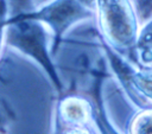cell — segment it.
<instances>
[{
  "label": "cell",
  "mask_w": 152,
  "mask_h": 134,
  "mask_svg": "<svg viewBox=\"0 0 152 134\" xmlns=\"http://www.w3.org/2000/svg\"><path fill=\"white\" fill-rule=\"evenodd\" d=\"M5 43L38 64L53 88L62 92L63 83L51 53V34L42 23L10 14L6 21Z\"/></svg>",
  "instance_id": "obj_1"
},
{
  "label": "cell",
  "mask_w": 152,
  "mask_h": 134,
  "mask_svg": "<svg viewBox=\"0 0 152 134\" xmlns=\"http://www.w3.org/2000/svg\"><path fill=\"white\" fill-rule=\"evenodd\" d=\"M95 17L101 38L121 56H131L139 32L132 0H95Z\"/></svg>",
  "instance_id": "obj_2"
},
{
  "label": "cell",
  "mask_w": 152,
  "mask_h": 134,
  "mask_svg": "<svg viewBox=\"0 0 152 134\" xmlns=\"http://www.w3.org/2000/svg\"><path fill=\"white\" fill-rule=\"evenodd\" d=\"M42 23L51 34V53L55 56L63 42L64 36L75 25L95 17L94 11L86 7L78 0H50L37 8L15 13Z\"/></svg>",
  "instance_id": "obj_3"
},
{
  "label": "cell",
  "mask_w": 152,
  "mask_h": 134,
  "mask_svg": "<svg viewBox=\"0 0 152 134\" xmlns=\"http://www.w3.org/2000/svg\"><path fill=\"white\" fill-rule=\"evenodd\" d=\"M103 49L112 70L137 108L152 104V66L129 63L108 45L103 44Z\"/></svg>",
  "instance_id": "obj_4"
},
{
  "label": "cell",
  "mask_w": 152,
  "mask_h": 134,
  "mask_svg": "<svg viewBox=\"0 0 152 134\" xmlns=\"http://www.w3.org/2000/svg\"><path fill=\"white\" fill-rule=\"evenodd\" d=\"M93 101L77 94H68L57 103L59 126H91Z\"/></svg>",
  "instance_id": "obj_5"
},
{
  "label": "cell",
  "mask_w": 152,
  "mask_h": 134,
  "mask_svg": "<svg viewBox=\"0 0 152 134\" xmlns=\"http://www.w3.org/2000/svg\"><path fill=\"white\" fill-rule=\"evenodd\" d=\"M91 101H93V119L91 126L96 134H122L118 127L112 122L106 104L102 96V84L101 81H96L91 90Z\"/></svg>",
  "instance_id": "obj_6"
},
{
  "label": "cell",
  "mask_w": 152,
  "mask_h": 134,
  "mask_svg": "<svg viewBox=\"0 0 152 134\" xmlns=\"http://www.w3.org/2000/svg\"><path fill=\"white\" fill-rule=\"evenodd\" d=\"M127 134H152V104L138 108L127 123Z\"/></svg>",
  "instance_id": "obj_7"
},
{
  "label": "cell",
  "mask_w": 152,
  "mask_h": 134,
  "mask_svg": "<svg viewBox=\"0 0 152 134\" xmlns=\"http://www.w3.org/2000/svg\"><path fill=\"white\" fill-rule=\"evenodd\" d=\"M132 2L140 25L152 19V0H132Z\"/></svg>",
  "instance_id": "obj_8"
},
{
  "label": "cell",
  "mask_w": 152,
  "mask_h": 134,
  "mask_svg": "<svg viewBox=\"0 0 152 134\" xmlns=\"http://www.w3.org/2000/svg\"><path fill=\"white\" fill-rule=\"evenodd\" d=\"M14 119V111L11 109L6 101L0 98V132H5Z\"/></svg>",
  "instance_id": "obj_9"
},
{
  "label": "cell",
  "mask_w": 152,
  "mask_h": 134,
  "mask_svg": "<svg viewBox=\"0 0 152 134\" xmlns=\"http://www.w3.org/2000/svg\"><path fill=\"white\" fill-rule=\"evenodd\" d=\"M10 17V4L8 0H0V53L5 44L6 21Z\"/></svg>",
  "instance_id": "obj_10"
},
{
  "label": "cell",
  "mask_w": 152,
  "mask_h": 134,
  "mask_svg": "<svg viewBox=\"0 0 152 134\" xmlns=\"http://www.w3.org/2000/svg\"><path fill=\"white\" fill-rule=\"evenodd\" d=\"M57 134H96L93 126H59Z\"/></svg>",
  "instance_id": "obj_11"
},
{
  "label": "cell",
  "mask_w": 152,
  "mask_h": 134,
  "mask_svg": "<svg viewBox=\"0 0 152 134\" xmlns=\"http://www.w3.org/2000/svg\"><path fill=\"white\" fill-rule=\"evenodd\" d=\"M81 4H83L86 7H88L91 11H95V0H78ZM95 13V12H94Z\"/></svg>",
  "instance_id": "obj_12"
},
{
  "label": "cell",
  "mask_w": 152,
  "mask_h": 134,
  "mask_svg": "<svg viewBox=\"0 0 152 134\" xmlns=\"http://www.w3.org/2000/svg\"><path fill=\"white\" fill-rule=\"evenodd\" d=\"M0 134H4V132H0Z\"/></svg>",
  "instance_id": "obj_13"
}]
</instances>
